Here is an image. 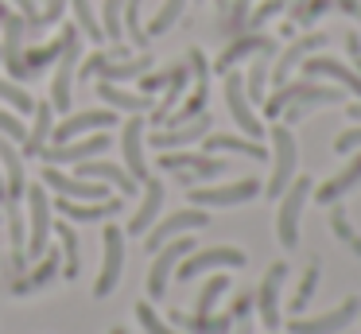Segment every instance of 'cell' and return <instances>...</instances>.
<instances>
[{
	"label": "cell",
	"mask_w": 361,
	"mask_h": 334,
	"mask_svg": "<svg viewBox=\"0 0 361 334\" xmlns=\"http://www.w3.org/2000/svg\"><path fill=\"white\" fill-rule=\"evenodd\" d=\"M268 140H272V175H268V183H264V194L268 198H280L291 186V179H295L299 148H295V136H291V124H283V121L272 124Z\"/></svg>",
	"instance_id": "6da1fadb"
},
{
	"label": "cell",
	"mask_w": 361,
	"mask_h": 334,
	"mask_svg": "<svg viewBox=\"0 0 361 334\" xmlns=\"http://www.w3.org/2000/svg\"><path fill=\"white\" fill-rule=\"evenodd\" d=\"M311 198V175H295L291 186L280 194V210H276V237H280L283 249L299 245V217H303V206Z\"/></svg>",
	"instance_id": "7a4b0ae2"
},
{
	"label": "cell",
	"mask_w": 361,
	"mask_h": 334,
	"mask_svg": "<svg viewBox=\"0 0 361 334\" xmlns=\"http://www.w3.org/2000/svg\"><path fill=\"white\" fill-rule=\"evenodd\" d=\"M159 167L175 171L183 186H198V179H218L229 171V163L214 152H159Z\"/></svg>",
	"instance_id": "3957f363"
},
{
	"label": "cell",
	"mask_w": 361,
	"mask_h": 334,
	"mask_svg": "<svg viewBox=\"0 0 361 334\" xmlns=\"http://www.w3.org/2000/svg\"><path fill=\"white\" fill-rule=\"evenodd\" d=\"M27 198V249L24 256L27 261H39L47 253V241H51V198H47V186L32 183L24 191Z\"/></svg>",
	"instance_id": "277c9868"
},
{
	"label": "cell",
	"mask_w": 361,
	"mask_h": 334,
	"mask_svg": "<svg viewBox=\"0 0 361 334\" xmlns=\"http://www.w3.org/2000/svg\"><path fill=\"white\" fill-rule=\"evenodd\" d=\"M249 264V256L241 253V249L233 245H218V249H198V253H187L179 261V280L183 284H190V280H198L202 272H218V268H245Z\"/></svg>",
	"instance_id": "5b68a950"
},
{
	"label": "cell",
	"mask_w": 361,
	"mask_h": 334,
	"mask_svg": "<svg viewBox=\"0 0 361 334\" xmlns=\"http://www.w3.org/2000/svg\"><path fill=\"white\" fill-rule=\"evenodd\" d=\"M202 225H210V214H206L202 206L175 210V214H167L164 222H156L148 233H144V249H148V253H156V249H164L171 237H183V233L202 229Z\"/></svg>",
	"instance_id": "8992f818"
},
{
	"label": "cell",
	"mask_w": 361,
	"mask_h": 334,
	"mask_svg": "<svg viewBox=\"0 0 361 334\" xmlns=\"http://www.w3.org/2000/svg\"><path fill=\"white\" fill-rule=\"evenodd\" d=\"M264 191L260 179H237V183H221V186H190V206H241V202H252Z\"/></svg>",
	"instance_id": "52a82bcc"
},
{
	"label": "cell",
	"mask_w": 361,
	"mask_h": 334,
	"mask_svg": "<svg viewBox=\"0 0 361 334\" xmlns=\"http://www.w3.org/2000/svg\"><path fill=\"white\" fill-rule=\"evenodd\" d=\"M357 315H361V299H357V295H345L342 307L326 311V315H314V318L291 315L288 330L291 334H338V330H345V326H350Z\"/></svg>",
	"instance_id": "ba28073f"
},
{
	"label": "cell",
	"mask_w": 361,
	"mask_h": 334,
	"mask_svg": "<svg viewBox=\"0 0 361 334\" xmlns=\"http://www.w3.org/2000/svg\"><path fill=\"white\" fill-rule=\"evenodd\" d=\"M187 253H195V237H171L164 249H156V264H152V272H148V295L152 299H164L167 295V280H171V272L179 268V261Z\"/></svg>",
	"instance_id": "9c48e42d"
},
{
	"label": "cell",
	"mask_w": 361,
	"mask_h": 334,
	"mask_svg": "<svg viewBox=\"0 0 361 334\" xmlns=\"http://www.w3.org/2000/svg\"><path fill=\"white\" fill-rule=\"evenodd\" d=\"M102 241H105V264H102V276H97V284H94L97 299L113 295V287L125 276V229H121V225H105Z\"/></svg>",
	"instance_id": "30bf717a"
},
{
	"label": "cell",
	"mask_w": 361,
	"mask_h": 334,
	"mask_svg": "<svg viewBox=\"0 0 361 334\" xmlns=\"http://www.w3.org/2000/svg\"><path fill=\"white\" fill-rule=\"evenodd\" d=\"M221 78H226V105H229V113H233L237 129H241L249 140L268 136L264 124H260V117L252 113V105H249V93H245V74H237V70H226Z\"/></svg>",
	"instance_id": "8fae6325"
},
{
	"label": "cell",
	"mask_w": 361,
	"mask_h": 334,
	"mask_svg": "<svg viewBox=\"0 0 361 334\" xmlns=\"http://www.w3.org/2000/svg\"><path fill=\"white\" fill-rule=\"evenodd\" d=\"M113 148V140L105 136V129L102 132H94V136H74V140H66V144H51V148H43V160L47 163H74V167H78V163H86V160H97V155L102 152H109Z\"/></svg>",
	"instance_id": "7c38bea8"
},
{
	"label": "cell",
	"mask_w": 361,
	"mask_h": 334,
	"mask_svg": "<svg viewBox=\"0 0 361 334\" xmlns=\"http://www.w3.org/2000/svg\"><path fill=\"white\" fill-rule=\"evenodd\" d=\"M0 31H4V39H0V59H4V66H8V74L16 78V82H27V62H24V39H27V20L20 12H12L8 20L0 23Z\"/></svg>",
	"instance_id": "4fadbf2b"
},
{
	"label": "cell",
	"mask_w": 361,
	"mask_h": 334,
	"mask_svg": "<svg viewBox=\"0 0 361 334\" xmlns=\"http://www.w3.org/2000/svg\"><path fill=\"white\" fill-rule=\"evenodd\" d=\"M43 186H51L55 194H63V198H78V202H102L109 198V191H105V183H97V179H82V175H66V171L59 167H43Z\"/></svg>",
	"instance_id": "5bb4252c"
},
{
	"label": "cell",
	"mask_w": 361,
	"mask_h": 334,
	"mask_svg": "<svg viewBox=\"0 0 361 334\" xmlns=\"http://www.w3.org/2000/svg\"><path fill=\"white\" fill-rule=\"evenodd\" d=\"M283 280H288V264L276 261L272 268L264 272V280H260V287L252 295H257V311H260V323L268 326V330H280V287Z\"/></svg>",
	"instance_id": "9a60e30c"
},
{
	"label": "cell",
	"mask_w": 361,
	"mask_h": 334,
	"mask_svg": "<svg viewBox=\"0 0 361 334\" xmlns=\"http://www.w3.org/2000/svg\"><path fill=\"white\" fill-rule=\"evenodd\" d=\"M78 31L71 28V39H66L63 54H59V66H55V78H51V105L55 113H66L71 109V82H74V66H78Z\"/></svg>",
	"instance_id": "2e32d148"
},
{
	"label": "cell",
	"mask_w": 361,
	"mask_h": 334,
	"mask_svg": "<svg viewBox=\"0 0 361 334\" xmlns=\"http://www.w3.org/2000/svg\"><path fill=\"white\" fill-rule=\"evenodd\" d=\"M299 66H303V74H307V78H314V82H319V78H334V82L342 85V90H350L353 97L361 101V74H357L353 66H345V62L330 59V54H307V59L299 62Z\"/></svg>",
	"instance_id": "e0dca14e"
},
{
	"label": "cell",
	"mask_w": 361,
	"mask_h": 334,
	"mask_svg": "<svg viewBox=\"0 0 361 334\" xmlns=\"http://www.w3.org/2000/svg\"><path fill=\"white\" fill-rule=\"evenodd\" d=\"M322 47H326V31H307V35L291 39L288 51H280V59L272 62V70H268V74H272V82H276V85H283V82L291 78V70H295L311 51H322Z\"/></svg>",
	"instance_id": "ac0fdd59"
},
{
	"label": "cell",
	"mask_w": 361,
	"mask_h": 334,
	"mask_svg": "<svg viewBox=\"0 0 361 334\" xmlns=\"http://www.w3.org/2000/svg\"><path fill=\"white\" fill-rule=\"evenodd\" d=\"M113 124H117V113H113V109H86V113H74V117H66L63 124H55L51 144H66V140H74V136L102 132V129H113Z\"/></svg>",
	"instance_id": "d6986e66"
},
{
	"label": "cell",
	"mask_w": 361,
	"mask_h": 334,
	"mask_svg": "<svg viewBox=\"0 0 361 334\" xmlns=\"http://www.w3.org/2000/svg\"><path fill=\"white\" fill-rule=\"evenodd\" d=\"M0 175H4V202H20L27 191V171L24 155L16 152V140H8L0 132Z\"/></svg>",
	"instance_id": "ffe728a7"
},
{
	"label": "cell",
	"mask_w": 361,
	"mask_h": 334,
	"mask_svg": "<svg viewBox=\"0 0 361 334\" xmlns=\"http://www.w3.org/2000/svg\"><path fill=\"white\" fill-rule=\"evenodd\" d=\"M260 51H276V39L272 35H260V31H241V35H233V43H229L226 51L214 59L210 70L226 74V70H233L237 62H245L249 54H260Z\"/></svg>",
	"instance_id": "44dd1931"
},
{
	"label": "cell",
	"mask_w": 361,
	"mask_h": 334,
	"mask_svg": "<svg viewBox=\"0 0 361 334\" xmlns=\"http://www.w3.org/2000/svg\"><path fill=\"white\" fill-rule=\"evenodd\" d=\"M121 152H125V171L136 179V183H144L148 175V160H144V117L133 113L125 121V132H121Z\"/></svg>",
	"instance_id": "7402d4cb"
},
{
	"label": "cell",
	"mask_w": 361,
	"mask_h": 334,
	"mask_svg": "<svg viewBox=\"0 0 361 334\" xmlns=\"http://www.w3.org/2000/svg\"><path fill=\"white\" fill-rule=\"evenodd\" d=\"M125 206L121 198H102V202H78V198H63L59 194L55 202H51V210H59V214L66 217V222H105V217H113L117 210Z\"/></svg>",
	"instance_id": "603a6c76"
},
{
	"label": "cell",
	"mask_w": 361,
	"mask_h": 334,
	"mask_svg": "<svg viewBox=\"0 0 361 334\" xmlns=\"http://www.w3.org/2000/svg\"><path fill=\"white\" fill-rule=\"evenodd\" d=\"M210 132V117H195V121H187V124H179V129H156L152 132V148L156 152H179V148H187V144H198V140Z\"/></svg>",
	"instance_id": "cb8c5ba5"
},
{
	"label": "cell",
	"mask_w": 361,
	"mask_h": 334,
	"mask_svg": "<svg viewBox=\"0 0 361 334\" xmlns=\"http://www.w3.org/2000/svg\"><path fill=\"white\" fill-rule=\"evenodd\" d=\"M187 82H190V66H187V62L171 66V78H167V85H164V97H159V105H152V124H156V129H164L167 117L179 109V97H183V90H187Z\"/></svg>",
	"instance_id": "d4e9b609"
},
{
	"label": "cell",
	"mask_w": 361,
	"mask_h": 334,
	"mask_svg": "<svg viewBox=\"0 0 361 334\" xmlns=\"http://www.w3.org/2000/svg\"><path fill=\"white\" fill-rule=\"evenodd\" d=\"M357 183H361V152L353 155V160L345 163V167L338 171L334 179H326V183L314 191V202H322V206H334V202H342V194H350Z\"/></svg>",
	"instance_id": "484cf974"
},
{
	"label": "cell",
	"mask_w": 361,
	"mask_h": 334,
	"mask_svg": "<svg viewBox=\"0 0 361 334\" xmlns=\"http://www.w3.org/2000/svg\"><path fill=\"white\" fill-rule=\"evenodd\" d=\"M78 175H82V179H97V183H105V186H117L121 194H136V186H140L125 167H117V163H105V160H86V163H78Z\"/></svg>",
	"instance_id": "4316f807"
},
{
	"label": "cell",
	"mask_w": 361,
	"mask_h": 334,
	"mask_svg": "<svg viewBox=\"0 0 361 334\" xmlns=\"http://www.w3.org/2000/svg\"><path fill=\"white\" fill-rule=\"evenodd\" d=\"M59 272H63V253H59V249H47V253L35 261V268L16 280V295H32V292H39V287H47Z\"/></svg>",
	"instance_id": "83f0119b"
},
{
	"label": "cell",
	"mask_w": 361,
	"mask_h": 334,
	"mask_svg": "<svg viewBox=\"0 0 361 334\" xmlns=\"http://www.w3.org/2000/svg\"><path fill=\"white\" fill-rule=\"evenodd\" d=\"M202 152H237V155H249V160H268V148L260 140L249 136H226V132H206L202 136Z\"/></svg>",
	"instance_id": "f1b7e54d"
},
{
	"label": "cell",
	"mask_w": 361,
	"mask_h": 334,
	"mask_svg": "<svg viewBox=\"0 0 361 334\" xmlns=\"http://www.w3.org/2000/svg\"><path fill=\"white\" fill-rule=\"evenodd\" d=\"M32 132L24 136V152L20 155H39L43 148H47V140H51V132H55V105L51 101H35V109H32Z\"/></svg>",
	"instance_id": "f546056e"
},
{
	"label": "cell",
	"mask_w": 361,
	"mask_h": 334,
	"mask_svg": "<svg viewBox=\"0 0 361 334\" xmlns=\"http://www.w3.org/2000/svg\"><path fill=\"white\" fill-rule=\"evenodd\" d=\"M97 97L109 109H121V113H148V109L156 105L148 93H128V90H121L117 82H105V78H97Z\"/></svg>",
	"instance_id": "4dcf8cb0"
},
{
	"label": "cell",
	"mask_w": 361,
	"mask_h": 334,
	"mask_svg": "<svg viewBox=\"0 0 361 334\" xmlns=\"http://www.w3.org/2000/svg\"><path fill=\"white\" fill-rule=\"evenodd\" d=\"M159 210H164V183L159 179H144V198H140V210L133 214V222H128V233H148L156 225Z\"/></svg>",
	"instance_id": "1f68e13d"
},
{
	"label": "cell",
	"mask_w": 361,
	"mask_h": 334,
	"mask_svg": "<svg viewBox=\"0 0 361 334\" xmlns=\"http://www.w3.org/2000/svg\"><path fill=\"white\" fill-rule=\"evenodd\" d=\"M171 323H179L187 334H229L233 330V315H183V311H175Z\"/></svg>",
	"instance_id": "d6a6232c"
},
{
	"label": "cell",
	"mask_w": 361,
	"mask_h": 334,
	"mask_svg": "<svg viewBox=\"0 0 361 334\" xmlns=\"http://www.w3.org/2000/svg\"><path fill=\"white\" fill-rule=\"evenodd\" d=\"M148 70H152V54L140 51V54H133V59L105 62L94 78H105V82H128V78H140V74H148Z\"/></svg>",
	"instance_id": "836d02e7"
},
{
	"label": "cell",
	"mask_w": 361,
	"mask_h": 334,
	"mask_svg": "<svg viewBox=\"0 0 361 334\" xmlns=\"http://www.w3.org/2000/svg\"><path fill=\"white\" fill-rule=\"evenodd\" d=\"M8 241H12V272H24L27 268V225H24V210L20 202H8Z\"/></svg>",
	"instance_id": "e575fe53"
},
{
	"label": "cell",
	"mask_w": 361,
	"mask_h": 334,
	"mask_svg": "<svg viewBox=\"0 0 361 334\" xmlns=\"http://www.w3.org/2000/svg\"><path fill=\"white\" fill-rule=\"evenodd\" d=\"M66 39H71V23H63V35H55L47 47H32V51L24 54V62H27V74H32V78H39V74H43V66H47V62H55L59 54H63Z\"/></svg>",
	"instance_id": "d590c367"
},
{
	"label": "cell",
	"mask_w": 361,
	"mask_h": 334,
	"mask_svg": "<svg viewBox=\"0 0 361 334\" xmlns=\"http://www.w3.org/2000/svg\"><path fill=\"white\" fill-rule=\"evenodd\" d=\"M334 0H291V12H288V23L280 28V35H291V28H311Z\"/></svg>",
	"instance_id": "8d00e7d4"
},
{
	"label": "cell",
	"mask_w": 361,
	"mask_h": 334,
	"mask_svg": "<svg viewBox=\"0 0 361 334\" xmlns=\"http://www.w3.org/2000/svg\"><path fill=\"white\" fill-rule=\"evenodd\" d=\"M268 70H272V51H260L257 62L249 66V74H245V93H249V101H260V105H264V97H268Z\"/></svg>",
	"instance_id": "74e56055"
},
{
	"label": "cell",
	"mask_w": 361,
	"mask_h": 334,
	"mask_svg": "<svg viewBox=\"0 0 361 334\" xmlns=\"http://www.w3.org/2000/svg\"><path fill=\"white\" fill-rule=\"evenodd\" d=\"M226 292H229V276H226V272H214V276L202 284V292H198L195 311H190V315H214V307H218V299Z\"/></svg>",
	"instance_id": "f35d334b"
},
{
	"label": "cell",
	"mask_w": 361,
	"mask_h": 334,
	"mask_svg": "<svg viewBox=\"0 0 361 334\" xmlns=\"http://www.w3.org/2000/svg\"><path fill=\"white\" fill-rule=\"evenodd\" d=\"M330 229H334V237L342 241V245L350 249L353 256H361V233H357V229H353V225H350V217H345V210L338 206V202H334V206H330Z\"/></svg>",
	"instance_id": "ab89813d"
},
{
	"label": "cell",
	"mask_w": 361,
	"mask_h": 334,
	"mask_svg": "<svg viewBox=\"0 0 361 334\" xmlns=\"http://www.w3.org/2000/svg\"><path fill=\"white\" fill-rule=\"evenodd\" d=\"M55 229H59V241H63V261H66L63 264V276L66 280H78V268H82V264H78V233H74L66 222H59Z\"/></svg>",
	"instance_id": "60d3db41"
},
{
	"label": "cell",
	"mask_w": 361,
	"mask_h": 334,
	"mask_svg": "<svg viewBox=\"0 0 361 334\" xmlns=\"http://www.w3.org/2000/svg\"><path fill=\"white\" fill-rule=\"evenodd\" d=\"M121 16H125V0H105L102 8V31L109 43H125V23H121Z\"/></svg>",
	"instance_id": "b9f144b4"
},
{
	"label": "cell",
	"mask_w": 361,
	"mask_h": 334,
	"mask_svg": "<svg viewBox=\"0 0 361 334\" xmlns=\"http://www.w3.org/2000/svg\"><path fill=\"white\" fill-rule=\"evenodd\" d=\"M319 272H322V264H319V261H311V268L303 272V280H299L295 299H291V315H303V311H307V303L314 299V287H319Z\"/></svg>",
	"instance_id": "7bdbcfd3"
},
{
	"label": "cell",
	"mask_w": 361,
	"mask_h": 334,
	"mask_svg": "<svg viewBox=\"0 0 361 334\" xmlns=\"http://www.w3.org/2000/svg\"><path fill=\"white\" fill-rule=\"evenodd\" d=\"M183 8H187V0H164L159 12H156V20L148 23V35H164V31H171L175 23H179Z\"/></svg>",
	"instance_id": "ee69618b"
},
{
	"label": "cell",
	"mask_w": 361,
	"mask_h": 334,
	"mask_svg": "<svg viewBox=\"0 0 361 334\" xmlns=\"http://www.w3.org/2000/svg\"><path fill=\"white\" fill-rule=\"evenodd\" d=\"M66 4H71V0H47V4L39 8V16H35L32 23H27V35H39V31H47V28H55L59 20H63V12H66Z\"/></svg>",
	"instance_id": "f6af8a7d"
},
{
	"label": "cell",
	"mask_w": 361,
	"mask_h": 334,
	"mask_svg": "<svg viewBox=\"0 0 361 334\" xmlns=\"http://www.w3.org/2000/svg\"><path fill=\"white\" fill-rule=\"evenodd\" d=\"M121 23H125V31H128V39H133L136 47H144L148 43V28L140 23V0H125V16H121Z\"/></svg>",
	"instance_id": "bcb514c9"
},
{
	"label": "cell",
	"mask_w": 361,
	"mask_h": 334,
	"mask_svg": "<svg viewBox=\"0 0 361 334\" xmlns=\"http://www.w3.org/2000/svg\"><path fill=\"white\" fill-rule=\"evenodd\" d=\"M71 8H74V20H78V28L86 31L94 43H102L105 31H102V23L94 20V4H90V0H71Z\"/></svg>",
	"instance_id": "7dc6e473"
},
{
	"label": "cell",
	"mask_w": 361,
	"mask_h": 334,
	"mask_svg": "<svg viewBox=\"0 0 361 334\" xmlns=\"http://www.w3.org/2000/svg\"><path fill=\"white\" fill-rule=\"evenodd\" d=\"M0 101H8L16 113H32V109H35L32 93H27L20 82H4V78H0Z\"/></svg>",
	"instance_id": "c3c4849f"
},
{
	"label": "cell",
	"mask_w": 361,
	"mask_h": 334,
	"mask_svg": "<svg viewBox=\"0 0 361 334\" xmlns=\"http://www.w3.org/2000/svg\"><path fill=\"white\" fill-rule=\"evenodd\" d=\"M136 318H140L144 334H187V330H175V326L167 323V318H159L152 303H140V307H136Z\"/></svg>",
	"instance_id": "681fc988"
},
{
	"label": "cell",
	"mask_w": 361,
	"mask_h": 334,
	"mask_svg": "<svg viewBox=\"0 0 361 334\" xmlns=\"http://www.w3.org/2000/svg\"><path fill=\"white\" fill-rule=\"evenodd\" d=\"M249 4L252 0H229V12H226V20H221V35H241L245 31V16H249Z\"/></svg>",
	"instance_id": "f907efd6"
},
{
	"label": "cell",
	"mask_w": 361,
	"mask_h": 334,
	"mask_svg": "<svg viewBox=\"0 0 361 334\" xmlns=\"http://www.w3.org/2000/svg\"><path fill=\"white\" fill-rule=\"evenodd\" d=\"M288 4H291V0H264V4H260V8H252V12L245 16V31H257L260 23H268V20H272V16H280L283 8H288Z\"/></svg>",
	"instance_id": "816d5d0a"
},
{
	"label": "cell",
	"mask_w": 361,
	"mask_h": 334,
	"mask_svg": "<svg viewBox=\"0 0 361 334\" xmlns=\"http://www.w3.org/2000/svg\"><path fill=\"white\" fill-rule=\"evenodd\" d=\"M0 132H4L8 140H16V144H24V136H27L24 121H20L16 113H4V109H0Z\"/></svg>",
	"instance_id": "f5cc1de1"
},
{
	"label": "cell",
	"mask_w": 361,
	"mask_h": 334,
	"mask_svg": "<svg viewBox=\"0 0 361 334\" xmlns=\"http://www.w3.org/2000/svg\"><path fill=\"white\" fill-rule=\"evenodd\" d=\"M357 148H361V124H357V129H345L342 136L334 140V152L338 155H350V152H357Z\"/></svg>",
	"instance_id": "db71d44e"
},
{
	"label": "cell",
	"mask_w": 361,
	"mask_h": 334,
	"mask_svg": "<svg viewBox=\"0 0 361 334\" xmlns=\"http://www.w3.org/2000/svg\"><path fill=\"white\" fill-rule=\"evenodd\" d=\"M167 78H171V70H164V74H140V93H148V97H156V93H164Z\"/></svg>",
	"instance_id": "11a10c76"
},
{
	"label": "cell",
	"mask_w": 361,
	"mask_h": 334,
	"mask_svg": "<svg viewBox=\"0 0 361 334\" xmlns=\"http://www.w3.org/2000/svg\"><path fill=\"white\" fill-rule=\"evenodd\" d=\"M252 311H257V295H252V292H241V295L233 299V307H229V315H233V318H249Z\"/></svg>",
	"instance_id": "9f6ffc18"
},
{
	"label": "cell",
	"mask_w": 361,
	"mask_h": 334,
	"mask_svg": "<svg viewBox=\"0 0 361 334\" xmlns=\"http://www.w3.org/2000/svg\"><path fill=\"white\" fill-rule=\"evenodd\" d=\"M345 51H350V62H353V70L361 74V39L353 35V31H345Z\"/></svg>",
	"instance_id": "6f0895ef"
},
{
	"label": "cell",
	"mask_w": 361,
	"mask_h": 334,
	"mask_svg": "<svg viewBox=\"0 0 361 334\" xmlns=\"http://www.w3.org/2000/svg\"><path fill=\"white\" fill-rule=\"evenodd\" d=\"M338 8H342V16H350V20H361V0H334Z\"/></svg>",
	"instance_id": "680465c9"
},
{
	"label": "cell",
	"mask_w": 361,
	"mask_h": 334,
	"mask_svg": "<svg viewBox=\"0 0 361 334\" xmlns=\"http://www.w3.org/2000/svg\"><path fill=\"white\" fill-rule=\"evenodd\" d=\"M16 8H20V16H24L27 23H32L35 16H39V4H35V0H16Z\"/></svg>",
	"instance_id": "91938a15"
},
{
	"label": "cell",
	"mask_w": 361,
	"mask_h": 334,
	"mask_svg": "<svg viewBox=\"0 0 361 334\" xmlns=\"http://www.w3.org/2000/svg\"><path fill=\"white\" fill-rule=\"evenodd\" d=\"M229 334H252V323L249 318H233V330Z\"/></svg>",
	"instance_id": "94428289"
},
{
	"label": "cell",
	"mask_w": 361,
	"mask_h": 334,
	"mask_svg": "<svg viewBox=\"0 0 361 334\" xmlns=\"http://www.w3.org/2000/svg\"><path fill=\"white\" fill-rule=\"evenodd\" d=\"M345 113H350V117H353V121H361V101H353V105H350V109H345Z\"/></svg>",
	"instance_id": "6125c7cd"
},
{
	"label": "cell",
	"mask_w": 361,
	"mask_h": 334,
	"mask_svg": "<svg viewBox=\"0 0 361 334\" xmlns=\"http://www.w3.org/2000/svg\"><path fill=\"white\" fill-rule=\"evenodd\" d=\"M8 16H12V8H8V4H4V0H0V23L8 20Z\"/></svg>",
	"instance_id": "be15d7a7"
},
{
	"label": "cell",
	"mask_w": 361,
	"mask_h": 334,
	"mask_svg": "<svg viewBox=\"0 0 361 334\" xmlns=\"http://www.w3.org/2000/svg\"><path fill=\"white\" fill-rule=\"evenodd\" d=\"M218 12H229V0H218Z\"/></svg>",
	"instance_id": "e7e4bbea"
},
{
	"label": "cell",
	"mask_w": 361,
	"mask_h": 334,
	"mask_svg": "<svg viewBox=\"0 0 361 334\" xmlns=\"http://www.w3.org/2000/svg\"><path fill=\"white\" fill-rule=\"evenodd\" d=\"M109 334H128V330H125V326H113V330H109Z\"/></svg>",
	"instance_id": "03108f58"
},
{
	"label": "cell",
	"mask_w": 361,
	"mask_h": 334,
	"mask_svg": "<svg viewBox=\"0 0 361 334\" xmlns=\"http://www.w3.org/2000/svg\"><path fill=\"white\" fill-rule=\"evenodd\" d=\"M35 4H39V0H35Z\"/></svg>",
	"instance_id": "003e7915"
}]
</instances>
